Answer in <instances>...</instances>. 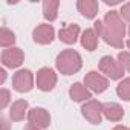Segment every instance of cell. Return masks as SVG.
<instances>
[{
    "mask_svg": "<svg viewBox=\"0 0 130 130\" xmlns=\"http://www.w3.org/2000/svg\"><path fill=\"white\" fill-rule=\"evenodd\" d=\"M57 66L64 75H71L81 68V58L74 51H64L63 54L58 55Z\"/></svg>",
    "mask_w": 130,
    "mask_h": 130,
    "instance_id": "obj_2",
    "label": "cell"
},
{
    "mask_svg": "<svg viewBox=\"0 0 130 130\" xmlns=\"http://www.w3.org/2000/svg\"><path fill=\"white\" fill-rule=\"evenodd\" d=\"M100 69L104 72V74H107L110 78H121L122 77V66L121 64H118L113 58H110V57H104L103 60H101V63H100Z\"/></svg>",
    "mask_w": 130,
    "mask_h": 130,
    "instance_id": "obj_4",
    "label": "cell"
},
{
    "mask_svg": "<svg viewBox=\"0 0 130 130\" xmlns=\"http://www.w3.org/2000/svg\"><path fill=\"white\" fill-rule=\"evenodd\" d=\"M57 8H58V3L57 2H46L44 3V17L49 19V20H54L57 17Z\"/></svg>",
    "mask_w": 130,
    "mask_h": 130,
    "instance_id": "obj_17",
    "label": "cell"
},
{
    "mask_svg": "<svg viewBox=\"0 0 130 130\" xmlns=\"http://www.w3.org/2000/svg\"><path fill=\"white\" fill-rule=\"evenodd\" d=\"M103 112H104V115H106L109 119H112V121H119V119L124 116V110H122L118 104H113V103L106 104V106L103 107Z\"/></svg>",
    "mask_w": 130,
    "mask_h": 130,
    "instance_id": "obj_12",
    "label": "cell"
},
{
    "mask_svg": "<svg viewBox=\"0 0 130 130\" xmlns=\"http://www.w3.org/2000/svg\"><path fill=\"white\" fill-rule=\"evenodd\" d=\"M0 74H2V81H3V80H5V77H6V75H5V71H2Z\"/></svg>",
    "mask_w": 130,
    "mask_h": 130,
    "instance_id": "obj_26",
    "label": "cell"
},
{
    "mask_svg": "<svg viewBox=\"0 0 130 130\" xmlns=\"http://www.w3.org/2000/svg\"><path fill=\"white\" fill-rule=\"evenodd\" d=\"M86 84L90 87V89H93L95 92H104L106 89H107V80L106 78H103L101 75H98L96 72H89L87 74V77H86Z\"/></svg>",
    "mask_w": 130,
    "mask_h": 130,
    "instance_id": "obj_9",
    "label": "cell"
},
{
    "mask_svg": "<svg viewBox=\"0 0 130 130\" xmlns=\"http://www.w3.org/2000/svg\"><path fill=\"white\" fill-rule=\"evenodd\" d=\"M14 41H15L14 34H12L9 29L3 28V29H2V46H9V44H12Z\"/></svg>",
    "mask_w": 130,
    "mask_h": 130,
    "instance_id": "obj_19",
    "label": "cell"
},
{
    "mask_svg": "<svg viewBox=\"0 0 130 130\" xmlns=\"http://www.w3.org/2000/svg\"><path fill=\"white\" fill-rule=\"evenodd\" d=\"M55 81H57V77H55L54 71H51L47 68L41 69L37 74V86L41 90H51L55 86Z\"/></svg>",
    "mask_w": 130,
    "mask_h": 130,
    "instance_id": "obj_5",
    "label": "cell"
},
{
    "mask_svg": "<svg viewBox=\"0 0 130 130\" xmlns=\"http://www.w3.org/2000/svg\"><path fill=\"white\" fill-rule=\"evenodd\" d=\"M106 23L107 26L104 28L103 23L96 22L95 23V28L96 31H100L104 37V40L116 47H121L122 46V35H124V25L121 23V20L118 19V15L115 12H110L106 15Z\"/></svg>",
    "mask_w": 130,
    "mask_h": 130,
    "instance_id": "obj_1",
    "label": "cell"
},
{
    "mask_svg": "<svg viewBox=\"0 0 130 130\" xmlns=\"http://www.w3.org/2000/svg\"><path fill=\"white\" fill-rule=\"evenodd\" d=\"M101 104L96 101H89L83 107V115L92 122V124H100L101 122Z\"/></svg>",
    "mask_w": 130,
    "mask_h": 130,
    "instance_id": "obj_6",
    "label": "cell"
},
{
    "mask_svg": "<svg viewBox=\"0 0 130 130\" xmlns=\"http://www.w3.org/2000/svg\"><path fill=\"white\" fill-rule=\"evenodd\" d=\"M49 121L51 116L44 109H32L29 112V122L35 127H47Z\"/></svg>",
    "mask_w": 130,
    "mask_h": 130,
    "instance_id": "obj_8",
    "label": "cell"
},
{
    "mask_svg": "<svg viewBox=\"0 0 130 130\" xmlns=\"http://www.w3.org/2000/svg\"><path fill=\"white\" fill-rule=\"evenodd\" d=\"M25 130H38V127H35V125H32V124H28V125L25 127Z\"/></svg>",
    "mask_w": 130,
    "mask_h": 130,
    "instance_id": "obj_23",
    "label": "cell"
},
{
    "mask_svg": "<svg viewBox=\"0 0 130 130\" xmlns=\"http://www.w3.org/2000/svg\"><path fill=\"white\" fill-rule=\"evenodd\" d=\"M2 60H3V64L5 66H9V68H17L22 64L23 61V52L17 47L14 49H6L2 55Z\"/></svg>",
    "mask_w": 130,
    "mask_h": 130,
    "instance_id": "obj_7",
    "label": "cell"
},
{
    "mask_svg": "<svg viewBox=\"0 0 130 130\" xmlns=\"http://www.w3.org/2000/svg\"><path fill=\"white\" fill-rule=\"evenodd\" d=\"M127 46H128V47H130V41H128V43H127Z\"/></svg>",
    "mask_w": 130,
    "mask_h": 130,
    "instance_id": "obj_27",
    "label": "cell"
},
{
    "mask_svg": "<svg viewBox=\"0 0 130 130\" xmlns=\"http://www.w3.org/2000/svg\"><path fill=\"white\" fill-rule=\"evenodd\" d=\"M52 38H54V29L49 25H41L34 31V40L38 43L46 44V43H51Z\"/></svg>",
    "mask_w": 130,
    "mask_h": 130,
    "instance_id": "obj_10",
    "label": "cell"
},
{
    "mask_svg": "<svg viewBox=\"0 0 130 130\" xmlns=\"http://www.w3.org/2000/svg\"><path fill=\"white\" fill-rule=\"evenodd\" d=\"M32 74L29 71H20L14 75L12 78V84H14V89L19 90V92H28L32 89Z\"/></svg>",
    "mask_w": 130,
    "mask_h": 130,
    "instance_id": "obj_3",
    "label": "cell"
},
{
    "mask_svg": "<svg viewBox=\"0 0 130 130\" xmlns=\"http://www.w3.org/2000/svg\"><path fill=\"white\" fill-rule=\"evenodd\" d=\"M118 95L122 98V100H130V80H124L119 86H118Z\"/></svg>",
    "mask_w": 130,
    "mask_h": 130,
    "instance_id": "obj_18",
    "label": "cell"
},
{
    "mask_svg": "<svg viewBox=\"0 0 130 130\" xmlns=\"http://www.w3.org/2000/svg\"><path fill=\"white\" fill-rule=\"evenodd\" d=\"M122 17H125L127 20H130V3L122 8Z\"/></svg>",
    "mask_w": 130,
    "mask_h": 130,
    "instance_id": "obj_22",
    "label": "cell"
},
{
    "mask_svg": "<svg viewBox=\"0 0 130 130\" xmlns=\"http://www.w3.org/2000/svg\"><path fill=\"white\" fill-rule=\"evenodd\" d=\"M118 58H119L121 66H122V68H125V69L130 72V54H127V52H121Z\"/></svg>",
    "mask_w": 130,
    "mask_h": 130,
    "instance_id": "obj_20",
    "label": "cell"
},
{
    "mask_svg": "<svg viewBox=\"0 0 130 130\" xmlns=\"http://www.w3.org/2000/svg\"><path fill=\"white\" fill-rule=\"evenodd\" d=\"M78 8L81 9L83 15H86L89 19L95 17V14H96V3H93V2H86V3L81 2V3H78Z\"/></svg>",
    "mask_w": 130,
    "mask_h": 130,
    "instance_id": "obj_16",
    "label": "cell"
},
{
    "mask_svg": "<svg viewBox=\"0 0 130 130\" xmlns=\"http://www.w3.org/2000/svg\"><path fill=\"white\" fill-rule=\"evenodd\" d=\"M96 35H95V32L93 31H90V29H87L84 34H83V46L87 49V51H93L95 47H96Z\"/></svg>",
    "mask_w": 130,
    "mask_h": 130,
    "instance_id": "obj_15",
    "label": "cell"
},
{
    "mask_svg": "<svg viewBox=\"0 0 130 130\" xmlns=\"http://www.w3.org/2000/svg\"><path fill=\"white\" fill-rule=\"evenodd\" d=\"M26 109H28V103L26 101H17V103H14L12 107H11V119H15V121L23 119Z\"/></svg>",
    "mask_w": 130,
    "mask_h": 130,
    "instance_id": "obj_14",
    "label": "cell"
},
{
    "mask_svg": "<svg viewBox=\"0 0 130 130\" xmlns=\"http://www.w3.org/2000/svg\"><path fill=\"white\" fill-rule=\"evenodd\" d=\"M71 96H72V100H75V101H83V100H87V98H90V93H89V90L84 87V86H81V84H74L72 87H71Z\"/></svg>",
    "mask_w": 130,
    "mask_h": 130,
    "instance_id": "obj_13",
    "label": "cell"
},
{
    "mask_svg": "<svg viewBox=\"0 0 130 130\" xmlns=\"http://www.w3.org/2000/svg\"><path fill=\"white\" fill-rule=\"evenodd\" d=\"M2 122H3V130H8V121L3 118V119H2Z\"/></svg>",
    "mask_w": 130,
    "mask_h": 130,
    "instance_id": "obj_24",
    "label": "cell"
},
{
    "mask_svg": "<svg viewBox=\"0 0 130 130\" xmlns=\"http://www.w3.org/2000/svg\"><path fill=\"white\" fill-rule=\"evenodd\" d=\"M78 25H69L60 31V38L64 43H75L77 35H78Z\"/></svg>",
    "mask_w": 130,
    "mask_h": 130,
    "instance_id": "obj_11",
    "label": "cell"
},
{
    "mask_svg": "<svg viewBox=\"0 0 130 130\" xmlns=\"http://www.w3.org/2000/svg\"><path fill=\"white\" fill-rule=\"evenodd\" d=\"M8 101H9V92L3 89L2 90V107H5L8 104Z\"/></svg>",
    "mask_w": 130,
    "mask_h": 130,
    "instance_id": "obj_21",
    "label": "cell"
},
{
    "mask_svg": "<svg viewBox=\"0 0 130 130\" xmlns=\"http://www.w3.org/2000/svg\"><path fill=\"white\" fill-rule=\"evenodd\" d=\"M113 130H128L127 127H122V125H118V127H115Z\"/></svg>",
    "mask_w": 130,
    "mask_h": 130,
    "instance_id": "obj_25",
    "label": "cell"
}]
</instances>
